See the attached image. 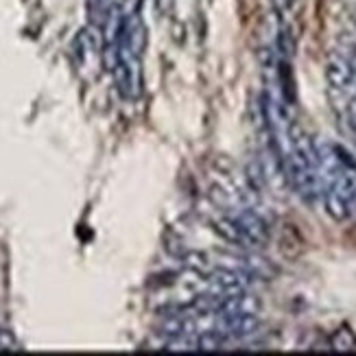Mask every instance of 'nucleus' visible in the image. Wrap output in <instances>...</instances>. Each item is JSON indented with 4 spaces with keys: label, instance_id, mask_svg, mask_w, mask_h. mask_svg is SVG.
Instances as JSON below:
<instances>
[{
    "label": "nucleus",
    "instance_id": "0eeeda50",
    "mask_svg": "<svg viewBox=\"0 0 356 356\" xmlns=\"http://www.w3.org/2000/svg\"><path fill=\"white\" fill-rule=\"evenodd\" d=\"M280 243H277V247H280V252L289 258H296L302 254L304 250V241L300 236V232L298 227L293 225V223H286L282 229H280V238H277Z\"/></svg>",
    "mask_w": 356,
    "mask_h": 356
},
{
    "label": "nucleus",
    "instance_id": "423d86ee",
    "mask_svg": "<svg viewBox=\"0 0 356 356\" xmlns=\"http://www.w3.org/2000/svg\"><path fill=\"white\" fill-rule=\"evenodd\" d=\"M72 55L79 66L103 55V38L97 33L95 26H86L76 33V38L72 42Z\"/></svg>",
    "mask_w": 356,
    "mask_h": 356
},
{
    "label": "nucleus",
    "instance_id": "39448f33",
    "mask_svg": "<svg viewBox=\"0 0 356 356\" xmlns=\"http://www.w3.org/2000/svg\"><path fill=\"white\" fill-rule=\"evenodd\" d=\"M149 44V33H147V24L138 13H127L125 15V24H122V33L118 42V51L131 53L136 57H143Z\"/></svg>",
    "mask_w": 356,
    "mask_h": 356
},
{
    "label": "nucleus",
    "instance_id": "f03ea898",
    "mask_svg": "<svg viewBox=\"0 0 356 356\" xmlns=\"http://www.w3.org/2000/svg\"><path fill=\"white\" fill-rule=\"evenodd\" d=\"M286 184L298 193L306 204H315L321 197L319 184V164H317V147L300 125L293 122L291 127V151L282 160Z\"/></svg>",
    "mask_w": 356,
    "mask_h": 356
},
{
    "label": "nucleus",
    "instance_id": "20e7f679",
    "mask_svg": "<svg viewBox=\"0 0 356 356\" xmlns=\"http://www.w3.org/2000/svg\"><path fill=\"white\" fill-rule=\"evenodd\" d=\"M326 79H328L330 88L337 90V92H343V95L356 92V74L352 70L348 55L341 49L334 51L328 57V61H326Z\"/></svg>",
    "mask_w": 356,
    "mask_h": 356
},
{
    "label": "nucleus",
    "instance_id": "9d476101",
    "mask_svg": "<svg viewBox=\"0 0 356 356\" xmlns=\"http://www.w3.org/2000/svg\"><path fill=\"white\" fill-rule=\"evenodd\" d=\"M114 0H86V9H88V18L92 26H101L107 11L112 9Z\"/></svg>",
    "mask_w": 356,
    "mask_h": 356
},
{
    "label": "nucleus",
    "instance_id": "7ed1b4c3",
    "mask_svg": "<svg viewBox=\"0 0 356 356\" xmlns=\"http://www.w3.org/2000/svg\"><path fill=\"white\" fill-rule=\"evenodd\" d=\"M112 74L116 90L125 101H136L143 97V57L118 51V61Z\"/></svg>",
    "mask_w": 356,
    "mask_h": 356
},
{
    "label": "nucleus",
    "instance_id": "ddd939ff",
    "mask_svg": "<svg viewBox=\"0 0 356 356\" xmlns=\"http://www.w3.org/2000/svg\"><path fill=\"white\" fill-rule=\"evenodd\" d=\"M271 3H273V9L277 11V13H284L286 9H289V5H291V0H271Z\"/></svg>",
    "mask_w": 356,
    "mask_h": 356
},
{
    "label": "nucleus",
    "instance_id": "1a4fd4ad",
    "mask_svg": "<svg viewBox=\"0 0 356 356\" xmlns=\"http://www.w3.org/2000/svg\"><path fill=\"white\" fill-rule=\"evenodd\" d=\"M330 348L334 352H352V350H356V334L352 332V328L341 326L339 330H334V334L330 337Z\"/></svg>",
    "mask_w": 356,
    "mask_h": 356
},
{
    "label": "nucleus",
    "instance_id": "9b49d317",
    "mask_svg": "<svg viewBox=\"0 0 356 356\" xmlns=\"http://www.w3.org/2000/svg\"><path fill=\"white\" fill-rule=\"evenodd\" d=\"M277 53H280L284 59H291L293 53H296V38H293L291 29L282 26L280 33H277Z\"/></svg>",
    "mask_w": 356,
    "mask_h": 356
},
{
    "label": "nucleus",
    "instance_id": "f257e3e1",
    "mask_svg": "<svg viewBox=\"0 0 356 356\" xmlns=\"http://www.w3.org/2000/svg\"><path fill=\"white\" fill-rule=\"evenodd\" d=\"M321 199L334 221L356 214V160L334 143H315Z\"/></svg>",
    "mask_w": 356,
    "mask_h": 356
},
{
    "label": "nucleus",
    "instance_id": "6e6552de",
    "mask_svg": "<svg viewBox=\"0 0 356 356\" xmlns=\"http://www.w3.org/2000/svg\"><path fill=\"white\" fill-rule=\"evenodd\" d=\"M277 88H280L284 101L291 107L296 105V97H298V92H296V79H293V70H291L286 59H282L280 64H277Z\"/></svg>",
    "mask_w": 356,
    "mask_h": 356
},
{
    "label": "nucleus",
    "instance_id": "f8f14e48",
    "mask_svg": "<svg viewBox=\"0 0 356 356\" xmlns=\"http://www.w3.org/2000/svg\"><path fill=\"white\" fill-rule=\"evenodd\" d=\"M18 350H20L18 339L13 337L9 328L0 326V352H18Z\"/></svg>",
    "mask_w": 356,
    "mask_h": 356
}]
</instances>
